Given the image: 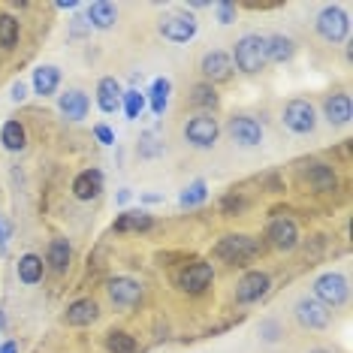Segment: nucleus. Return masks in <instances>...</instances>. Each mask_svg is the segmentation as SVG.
Here are the masks:
<instances>
[{"instance_id": "nucleus-1", "label": "nucleus", "mask_w": 353, "mask_h": 353, "mask_svg": "<svg viewBox=\"0 0 353 353\" xmlns=\"http://www.w3.org/2000/svg\"><path fill=\"white\" fill-rule=\"evenodd\" d=\"M232 67H239L245 76H256L263 67H266V37L260 34H245L232 49Z\"/></svg>"}, {"instance_id": "nucleus-2", "label": "nucleus", "mask_w": 353, "mask_h": 353, "mask_svg": "<svg viewBox=\"0 0 353 353\" xmlns=\"http://www.w3.org/2000/svg\"><path fill=\"white\" fill-rule=\"evenodd\" d=\"M256 254H260V242H256L254 236H242V232L223 236L218 242V248H214V256L223 263H232V266H245V263L254 260Z\"/></svg>"}, {"instance_id": "nucleus-3", "label": "nucleus", "mask_w": 353, "mask_h": 353, "mask_svg": "<svg viewBox=\"0 0 353 353\" xmlns=\"http://www.w3.org/2000/svg\"><path fill=\"white\" fill-rule=\"evenodd\" d=\"M317 34L326 39V43H344L350 34V19H347V12L341 10V6H323L317 15Z\"/></svg>"}, {"instance_id": "nucleus-4", "label": "nucleus", "mask_w": 353, "mask_h": 353, "mask_svg": "<svg viewBox=\"0 0 353 353\" xmlns=\"http://www.w3.org/2000/svg\"><path fill=\"white\" fill-rule=\"evenodd\" d=\"M350 296V284L341 272H323L314 281V299L323 302L326 308H335V305H344Z\"/></svg>"}, {"instance_id": "nucleus-5", "label": "nucleus", "mask_w": 353, "mask_h": 353, "mask_svg": "<svg viewBox=\"0 0 353 353\" xmlns=\"http://www.w3.org/2000/svg\"><path fill=\"white\" fill-rule=\"evenodd\" d=\"M281 121H284V127H287L290 133L305 136V133H314V127H317V112H314V106H311L308 100L296 97V100H290V103L284 106V112H281Z\"/></svg>"}, {"instance_id": "nucleus-6", "label": "nucleus", "mask_w": 353, "mask_h": 353, "mask_svg": "<svg viewBox=\"0 0 353 353\" xmlns=\"http://www.w3.org/2000/svg\"><path fill=\"white\" fill-rule=\"evenodd\" d=\"M221 136V127H218V118L205 115V112H199L194 115L188 124H184V139L190 142L194 148H214V142H218Z\"/></svg>"}, {"instance_id": "nucleus-7", "label": "nucleus", "mask_w": 353, "mask_h": 353, "mask_svg": "<svg viewBox=\"0 0 353 353\" xmlns=\"http://www.w3.org/2000/svg\"><path fill=\"white\" fill-rule=\"evenodd\" d=\"M269 287H272V278H269V272H260V269H254V272H245V275L239 278V284H236V302H239V305H251V302H260L263 296L269 293Z\"/></svg>"}, {"instance_id": "nucleus-8", "label": "nucleus", "mask_w": 353, "mask_h": 353, "mask_svg": "<svg viewBox=\"0 0 353 353\" xmlns=\"http://www.w3.org/2000/svg\"><path fill=\"white\" fill-rule=\"evenodd\" d=\"M212 281H214L212 263L196 260V263H190V266H184V269H181L179 287H181L184 293H190V296H199V293H205L208 287H212Z\"/></svg>"}, {"instance_id": "nucleus-9", "label": "nucleus", "mask_w": 353, "mask_h": 353, "mask_svg": "<svg viewBox=\"0 0 353 353\" xmlns=\"http://www.w3.org/2000/svg\"><path fill=\"white\" fill-rule=\"evenodd\" d=\"M196 19L194 15H166V19H160V25H157V30H160V37L163 39H170V43H190V39L196 37Z\"/></svg>"}, {"instance_id": "nucleus-10", "label": "nucleus", "mask_w": 353, "mask_h": 353, "mask_svg": "<svg viewBox=\"0 0 353 353\" xmlns=\"http://www.w3.org/2000/svg\"><path fill=\"white\" fill-rule=\"evenodd\" d=\"M227 133L232 136V142H239L242 148H256L263 142V124L251 115H236L230 118Z\"/></svg>"}, {"instance_id": "nucleus-11", "label": "nucleus", "mask_w": 353, "mask_h": 353, "mask_svg": "<svg viewBox=\"0 0 353 353\" xmlns=\"http://www.w3.org/2000/svg\"><path fill=\"white\" fill-rule=\"evenodd\" d=\"M266 239L272 248H278V251H293L296 245H299V227H296L293 218H272L269 227H266Z\"/></svg>"}, {"instance_id": "nucleus-12", "label": "nucleus", "mask_w": 353, "mask_h": 353, "mask_svg": "<svg viewBox=\"0 0 353 353\" xmlns=\"http://www.w3.org/2000/svg\"><path fill=\"white\" fill-rule=\"evenodd\" d=\"M293 314H296V320H299L305 329H326L329 320H332L329 308H326L323 302H317L314 296H302V299L296 302Z\"/></svg>"}, {"instance_id": "nucleus-13", "label": "nucleus", "mask_w": 353, "mask_h": 353, "mask_svg": "<svg viewBox=\"0 0 353 353\" xmlns=\"http://www.w3.org/2000/svg\"><path fill=\"white\" fill-rule=\"evenodd\" d=\"M106 293H109L112 305H118V308H133V305L142 299V284L136 278L118 275L106 284Z\"/></svg>"}, {"instance_id": "nucleus-14", "label": "nucleus", "mask_w": 353, "mask_h": 353, "mask_svg": "<svg viewBox=\"0 0 353 353\" xmlns=\"http://www.w3.org/2000/svg\"><path fill=\"white\" fill-rule=\"evenodd\" d=\"M199 70H203V76L208 79V85H212V82H227L236 67H232V61H230L227 52L214 49V52H205L203 54V61H199Z\"/></svg>"}, {"instance_id": "nucleus-15", "label": "nucleus", "mask_w": 353, "mask_h": 353, "mask_svg": "<svg viewBox=\"0 0 353 353\" xmlns=\"http://www.w3.org/2000/svg\"><path fill=\"white\" fill-rule=\"evenodd\" d=\"M58 109H61V115H63V118H70V121H85V118H88V109H91V100H88V94H85V91L73 88V91L61 94Z\"/></svg>"}, {"instance_id": "nucleus-16", "label": "nucleus", "mask_w": 353, "mask_h": 353, "mask_svg": "<svg viewBox=\"0 0 353 353\" xmlns=\"http://www.w3.org/2000/svg\"><path fill=\"white\" fill-rule=\"evenodd\" d=\"M100 190H103V172L100 170H85L73 179V196L79 199V203H91V199H97Z\"/></svg>"}, {"instance_id": "nucleus-17", "label": "nucleus", "mask_w": 353, "mask_h": 353, "mask_svg": "<svg viewBox=\"0 0 353 353\" xmlns=\"http://www.w3.org/2000/svg\"><path fill=\"white\" fill-rule=\"evenodd\" d=\"M151 227H154V218H151L145 208H127V212H121L115 218V223H112L115 232H145Z\"/></svg>"}, {"instance_id": "nucleus-18", "label": "nucleus", "mask_w": 353, "mask_h": 353, "mask_svg": "<svg viewBox=\"0 0 353 353\" xmlns=\"http://www.w3.org/2000/svg\"><path fill=\"white\" fill-rule=\"evenodd\" d=\"M85 21H88L91 28H97V30L115 28V21H118V6L109 3V0H94V3L85 10Z\"/></svg>"}, {"instance_id": "nucleus-19", "label": "nucleus", "mask_w": 353, "mask_h": 353, "mask_svg": "<svg viewBox=\"0 0 353 353\" xmlns=\"http://www.w3.org/2000/svg\"><path fill=\"white\" fill-rule=\"evenodd\" d=\"M323 115H326V121L332 124V127L350 124V118H353V103H350V97H347V94H332V97H326Z\"/></svg>"}, {"instance_id": "nucleus-20", "label": "nucleus", "mask_w": 353, "mask_h": 353, "mask_svg": "<svg viewBox=\"0 0 353 353\" xmlns=\"http://www.w3.org/2000/svg\"><path fill=\"white\" fill-rule=\"evenodd\" d=\"M121 85H118V79L112 76H103L97 82V106L100 112H106V115H112V112L121 109Z\"/></svg>"}, {"instance_id": "nucleus-21", "label": "nucleus", "mask_w": 353, "mask_h": 353, "mask_svg": "<svg viewBox=\"0 0 353 353\" xmlns=\"http://www.w3.org/2000/svg\"><path fill=\"white\" fill-rule=\"evenodd\" d=\"M100 317V305L94 299H76L63 314V323L67 326H91L94 320Z\"/></svg>"}, {"instance_id": "nucleus-22", "label": "nucleus", "mask_w": 353, "mask_h": 353, "mask_svg": "<svg viewBox=\"0 0 353 353\" xmlns=\"http://www.w3.org/2000/svg\"><path fill=\"white\" fill-rule=\"evenodd\" d=\"M70 260H73V248L63 236H54L49 242V254H46V263H49V269L54 275H63V272L70 269Z\"/></svg>"}, {"instance_id": "nucleus-23", "label": "nucleus", "mask_w": 353, "mask_h": 353, "mask_svg": "<svg viewBox=\"0 0 353 353\" xmlns=\"http://www.w3.org/2000/svg\"><path fill=\"white\" fill-rule=\"evenodd\" d=\"M61 85V70L52 67V63H43V67L34 70V94L39 97H52Z\"/></svg>"}, {"instance_id": "nucleus-24", "label": "nucleus", "mask_w": 353, "mask_h": 353, "mask_svg": "<svg viewBox=\"0 0 353 353\" xmlns=\"http://www.w3.org/2000/svg\"><path fill=\"white\" fill-rule=\"evenodd\" d=\"M305 179H308V184L314 190H320V194L335 190V184H339V179H335V170H332V166H326V163H308Z\"/></svg>"}, {"instance_id": "nucleus-25", "label": "nucleus", "mask_w": 353, "mask_h": 353, "mask_svg": "<svg viewBox=\"0 0 353 353\" xmlns=\"http://www.w3.org/2000/svg\"><path fill=\"white\" fill-rule=\"evenodd\" d=\"M19 281L21 284H28V287H34V284H39L43 281V275H46V263H43V256H37V254H25L19 260Z\"/></svg>"}, {"instance_id": "nucleus-26", "label": "nucleus", "mask_w": 353, "mask_h": 353, "mask_svg": "<svg viewBox=\"0 0 353 353\" xmlns=\"http://www.w3.org/2000/svg\"><path fill=\"white\" fill-rule=\"evenodd\" d=\"M293 52H296V43L290 37H284V34H272L266 37V61L272 63H284V61H290L293 58Z\"/></svg>"}, {"instance_id": "nucleus-27", "label": "nucleus", "mask_w": 353, "mask_h": 353, "mask_svg": "<svg viewBox=\"0 0 353 353\" xmlns=\"http://www.w3.org/2000/svg\"><path fill=\"white\" fill-rule=\"evenodd\" d=\"M170 94H172V82L166 76H160L151 82L148 103H151V112H154V115H163L166 112V106H170Z\"/></svg>"}, {"instance_id": "nucleus-28", "label": "nucleus", "mask_w": 353, "mask_h": 353, "mask_svg": "<svg viewBox=\"0 0 353 353\" xmlns=\"http://www.w3.org/2000/svg\"><path fill=\"white\" fill-rule=\"evenodd\" d=\"M0 142H3L6 151H25V145H28V130H25V124L6 121L3 130H0Z\"/></svg>"}, {"instance_id": "nucleus-29", "label": "nucleus", "mask_w": 353, "mask_h": 353, "mask_svg": "<svg viewBox=\"0 0 353 353\" xmlns=\"http://www.w3.org/2000/svg\"><path fill=\"white\" fill-rule=\"evenodd\" d=\"M21 37V25L19 19L10 12H0V49H15Z\"/></svg>"}, {"instance_id": "nucleus-30", "label": "nucleus", "mask_w": 353, "mask_h": 353, "mask_svg": "<svg viewBox=\"0 0 353 353\" xmlns=\"http://www.w3.org/2000/svg\"><path fill=\"white\" fill-rule=\"evenodd\" d=\"M190 103L205 109V115H208L212 109H218V91L208 82H199V85H194V91H190Z\"/></svg>"}, {"instance_id": "nucleus-31", "label": "nucleus", "mask_w": 353, "mask_h": 353, "mask_svg": "<svg viewBox=\"0 0 353 353\" xmlns=\"http://www.w3.org/2000/svg\"><path fill=\"white\" fill-rule=\"evenodd\" d=\"M208 199V184L203 181V179H196V181H190L188 188L179 194V203L184 205V208H194V205H199V203H205Z\"/></svg>"}, {"instance_id": "nucleus-32", "label": "nucleus", "mask_w": 353, "mask_h": 353, "mask_svg": "<svg viewBox=\"0 0 353 353\" xmlns=\"http://www.w3.org/2000/svg\"><path fill=\"white\" fill-rule=\"evenodd\" d=\"M106 350L109 353H136V339L124 329H112L106 335Z\"/></svg>"}, {"instance_id": "nucleus-33", "label": "nucleus", "mask_w": 353, "mask_h": 353, "mask_svg": "<svg viewBox=\"0 0 353 353\" xmlns=\"http://www.w3.org/2000/svg\"><path fill=\"white\" fill-rule=\"evenodd\" d=\"M121 100H124V115L130 118V121H136V118L142 115V109H145V94H139L136 88H130V91L121 94Z\"/></svg>"}, {"instance_id": "nucleus-34", "label": "nucleus", "mask_w": 353, "mask_h": 353, "mask_svg": "<svg viewBox=\"0 0 353 353\" xmlns=\"http://www.w3.org/2000/svg\"><path fill=\"white\" fill-rule=\"evenodd\" d=\"M212 10L218 12V25H232V21H236L239 6L232 3V0H218V3H212Z\"/></svg>"}, {"instance_id": "nucleus-35", "label": "nucleus", "mask_w": 353, "mask_h": 353, "mask_svg": "<svg viewBox=\"0 0 353 353\" xmlns=\"http://www.w3.org/2000/svg\"><path fill=\"white\" fill-rule=\"evenodd\" d=\"M157 154H163V142H157L154 133H145L139 142V157H157Z\"/></svg>"}, {"instance_id": "nucleus-36", "label": "nucleus", "mask_w": 353, "mask_h": 353, "mask_svg": "<svg viewBox=\"0 0 353 353\" xmlns=\"http://www.w3.org/2000/svg\"><path fill=\"white\" fill-rule=\"evenodd\" d=\"M10 239H12V223H10V218H6V214H0V251H6Z\"/></svg>"}, {"instance_id": "nucleus-37", "label": "nucleus", "mask_w": 353, "mask_h": 353, "mask_svg": "<svg viewBox=\"0 0 353 353\" xmlns=\"http://www.w3.org/2000/svg\"><path fill=\"white\" fill-rule=\"evenodd\" d=\"M94 136L100 139V145H115V130H112V127H106V124H97V127H94Z\"/></svg>"}, {"instance_id": "nucleus-38", "label": "nucleus", "mask_w": 353, "mask_h": 353, "mask_svg": "<svg viewBox=\"0 0 353 353\" xmlns=\"http://www.w3.org/2000/svg\"><path fill=\"white\" fill-rule=\"evenodd\" d=\"M10 97H12V103H25V97H28V88L21 85V82H15V85H12V91H10Z\"/></svg>"}, {"instance_id": "nucleus-39", "label": "nucleus", "mask_w": 353, "mask_h": 353, "mask_svg": "<svg viewBox=\"0 0 353 353\" xmlns=\"http://www.w3.org/2000/svg\"><path fill=\"white\" fill-rule=\"evenodd\" d=\"M85 34H91V25L85 19H73V37H85Z\"/></svg>"}, {"instance_id": "nucleus-40", "label": "nucleus", "mask_w": 353, "mask_h": 353, "mask_svg": "<svg viewBox=\"0 0 353 353\" xmlns=\"http://www.w3.org/2000/svg\"><path fill=\"white\" fill-rule=\"evenodd\" d=\"M260 332H266V335H263V339H266V341H275V339H278V326L272 323V320H269V323H263Z\"/></svg>"}, {"instance_id": "nucleus-41", "label": "nucleus", "mask_w": 353, "mask_h": 353, "mask_svg": "<svg viewBox=\"0 0 353 353\" xmlns=\"http://www.w3.org/2000/svg\"><path fill=\"white\" fill-rule=\"evenodd\" d=\"M54 6H58V10H70V12L79 10V3H76V0H58V3H54Z\"/></svg>"}, {"instance_id": "nucleus-42", "label": "nucleus", "mask_w": 353, "mask_h": 353, "mask_svg": "<svg viewBox=\"0 0 353 353\" xmlns=\"http://www.w3.org/2000/svg\"><path fill=\"white\" fill-rule=\"evenodd\" d=\"M127 203H130V190L121 188V190H118V205H127Z\"/></svg>"}, {"instance_id": "nucleus-43", "label": "nucleus", "mask_w": 353, "mask_h": 353, "mask_svg": "<svg viewBox=\"0 0 353 353\" xmlns=\"http://www.w3.org/2000/svg\"><path fill=\"white\" fill-rule=\"evenodd\" d=\"M0 353H19V344H15V341H6V344H0Z\"/></svg>"}, {"instance_id": "nucleus-44", "label": "nucleus", "mask_w": 353, "mask_h": 353, "mask_svg": "<svg viewBox=\"0 0 353 353\" xmlns=\"http://www.w3.org/2000/svg\"><path fill=\"white\" fill-rule=\"evenodd\" d=\"M142 199H145V203H160V199H163V196H160V194H145Z\"/></svg>"}, {"instance_id": "nucleus-45", "label": "nucleus", "mask_w": 353, "mask_h": 353, "mask_svg": "<svg viewBox=\"0 0 353 353\" xmlns=\"http://www.w3.org/2000/svg\"><path fill=\"white\" fill-rule=\"evenodd\" d=\"M308 353H332V350H323V347H314V350H308Z\"/></svg>"}]
</instances>
